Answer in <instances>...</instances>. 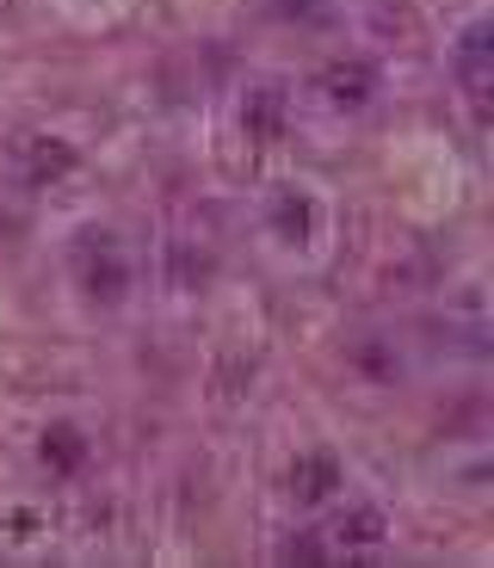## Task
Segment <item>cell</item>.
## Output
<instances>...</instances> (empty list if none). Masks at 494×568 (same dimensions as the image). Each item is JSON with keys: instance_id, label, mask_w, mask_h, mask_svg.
<instances>
[{"instance_id": "6da1fadb", "label": "cell", "mask_w": 494, "mask_h": 568, "mask_svg": "<svg viewBox=\"0 0 494 568\" xmlns=\"http://www.w3.org/2000/svg\"><path fill=\"white\" fill-rule=\"evenodd\" d=\"M43 452H57V457H69V464H62V469H74V464H81V439H74L69 426H57V433H50V439H43Z\"/></svg>"}]
</instances>
